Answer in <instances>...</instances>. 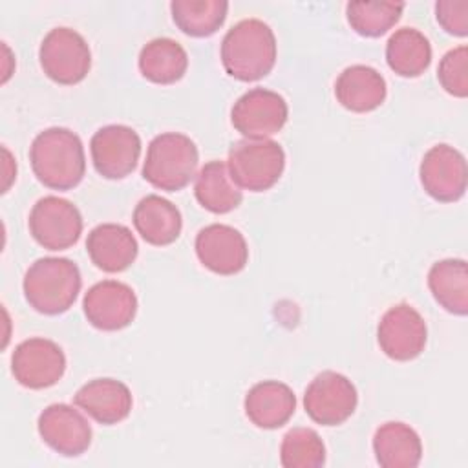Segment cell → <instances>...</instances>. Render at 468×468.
<instances>
[{"mask_svg":"<svg viewBox=\"0 0 468 468\" xmlns=\"http://www.w3.org/2000/svg\"><path fill=\"white\" fill-rule=\"evenodd\" d=\"M29 232L48 250H64L75 245L82 234L79 208L57 196L40 197L29 212Z\"/></svg>","mask_w":468,"mask_h":468,"instance_id":"obj_7","label":"cell"},{"mask_svg":"<svg viewBox=\"0 0 468 468\" xmlns=\"http://www.w3.org/2000/svg\"><path fill=\"white\" fill-rule=\"evenodd\" d=\"M386 60L397 75L419 77L431 62L430 40L415 27H400L386 42Z\"/></svg>","mask_w":468,"mask_h":468,"instance_id":"obj_26","label":"cell"},{"mask_svg":"<svg viewBox=\"0 0 468 468\" xmlns=\"http://www.w3.org/2000/svg\"><path fill=\"white\" fill-rule=\"evenodd\" d=\"M199 154L196 143L179 132L155 135L146 150L143 177L155 188L177 192L196 176Z\"/></svg>","mask_w":468,"mask_h":468,"instance_id":"obj_4","label":"cell"},{"mask_svg":"<svg viewBox=\"0 0 468 468\" xmlns=\"http://www.w3.org/2000/svg\"><path fill=\"white\" fill-rule=\"evenodd\" d=\"M196 254L208 271L230 276L247 265L249 247L238 229L223 223H212L197 232Z\"/></svg>","mask_w":468,"mask_h":468,"instance_id":"obj_15","label":"cell"},{"mask_svg":"<svg viewBox=\"0 0 468 468\" xmlns=\"http://www.w3.org/2000/svg\"><path fill=\"white\" fill-rule=\"evenodd\" d=\"M437 77L450 95L464 99L468 95V48L450 49L439 62Z\"/></svg>","mask_w":468,"mask_h":468,"instance_id":"obj_30","label":"cell"},{"mask_svg":"<svg viewBox=\"0 0 468 468\" xmlns=\"http://www.w3.org/2000/svg\"><path fill=\"white\" fill-rule=\"evenodd\" d=\"M188 68L185 48L168 37L146 42L139 53V69L144 79L155 84H172L179 80Z\"/></svg>","mask_w":468,"mask_h":468,"instance_id":"obj_25","label":"cell"},{"mask_svg":"<svg viewBox=\"0 0 468 468\" xmlns=\"http://www.w3.org/2000/svg\"><path fill=\"white\" fill-rule=\"evenodd\" d=\"M373 452L382 468H415L422 457V442L411 426L391 420L377 428Z\"/></svg>","mask_w":468,"mask_h":468,"instance_id":"obj_22","label":"cell"},{"mask_svg":"<svg viewBox=\"0 0 468 468\" xmlns=\"http://www.w3.org/2000/svg\"><path fill=\"white\" fill-rule=\"evenodd\" d=\"M176 26L190 37H210L225 22L229 2L225 0H174L170 4Z\"/></svg>","mask_w":468,"mask_h":468,"instance_id":"obj_27","label":"cell"},{"mask_svg":"<svg viewBox=\"0 0 468 468\" xmlns=\"http://www.w3.org/2000/svg\"><path fill=\"white\" fill-rule=\"evenodd\" d=\"M437 22L455 37L468 35V0H441L435 4Z\"/></svg>","mask_w":468,"mask_h":468,"instance_id":"obj_31","label":"cell"},{"mask_svg":"<svg viewBox=\"0 0 468 468\" xmlns=\"http://www.w3.org/2000/svg\"><path fill=\"white\" fill-rule=\"evenodd\" d=\"M194 194L199 205L214 214H227L238 208L243 199L241 188L234 183L223 161H208L203 165L196 177Z\"/></svg>","mask_w":468,"mask_h":468,"instance_id":"obj_23","label":"cell"},{"mask_svg":"<svg viewBox=\"0 0 468 468\" xmlns=\"http://www.w3.org/2000/svg\"><path fill=\"white\" fill-rule=\"evenodd\" d=\"M29 161L37 179L53 190H69L77 186L86 172L80 137L60 126L46 128L33 139Z\"/></svg>","mask_w":468,"mask_h":468,"instance_id":"obj_1","label":"cell"},{"mask_svg":"<svg viewBox=\"0 0 468 468\" xmlns=\"http://www.w3.org/2000/svg\"><path fill=\"white\" fill-rule=\"evenodd\" d=\"M280 461L285 468H318L325 463V446L311 428H292L283 435Z\"/></svg>","mask_w":468,"mask_h":468,"instance_id":"obj_29","label":"cell"},{"mask_svg":"<svg viewBox=\"0 0 468 468\" xmlns=\"http://www.w3.org/2000/svg\"><path fill=\"white\" fill-rule=\"evenodd\" d=\"M75 404L101 424H117L132 411V391L115 378H93L73 397Z\"/></svg>","mask_w":468,"mask_h":468,"instance_id":"obj_17","label":"cell"},{"mask_svg":"<svg viewBox=\"0 0 468 468\" xmlns=\"http://www.w3.org/2000/svg\"><path fill=\"white\" fill-rule=\"evenodd\" d=\"M377 338L386 356L397 362H408L424 351L428 338L426 322L411 305L397 303L382 314Z\"/></svg>","mask_w":468,"mask_h":468,"instance_id":"obj_11","label":"cell"},{"mask_svg":"<svg viewBox=\"0 0 468 468\" xmlns=\"http://www.w3.org/2000/svg\"><path fill=\"white\" fill-rule=\"evenodd\" d=\"M15 380L29 389H44L57 384L66 371V356L58 344L48 338L20 342L11 356Z\"/></svg>","mask_w":468,"mask_h":468,"instance_id":"obj_10","label":"cell"},{"mask_svg":"<svg viewBox=\"0 0 468 468\" xmlns=\"http://www.w3.org/2000/svg\"><path fill=\"white\" fill-rule=\"evenodd\" d=\"M287 115L289 108L280 93L252 88L234 102L230 121L245 139H267L283 128Z\"/></svg>","mask_w":468,"mask_h":468,"instance_id":"obj_9","label":"cell"},{"mask_svg":"<svg viewBox=\"0 0 468 468\" xmlns=\"http://www.w3.org/2000/svg\"><path fill=\"white\" fill-rule=\"evenodd\" d=\"M358 402L353 382L336 371H322L305 389V413L322 426H336L347 420Z\"/></svg>","mask_w":468,"mask_h":468,"instance_id":"obj_8","label":"cell"},{"mask_svg":"<svg viewBox=\"0 0 468 468\" xmlns=\"http://www.w3.org/2000/svg\"><path fill=\"white\" fill-rule=\"evenodd\" d=\"M137 241L132 230L119 223H102L90 230L86 250L104 272H121L137 258Z\"/></svg>","mask_w":468,"mask_h":468,"instance_id":"obj_18","label":"cell"},{"mask_svg":"<svg viewBox=\"0 0 468 468\" xmlns=\"http://www.w3.org/2000/svg\"><path fill=\"white\" fill-rule=\"evenodd\" d=\"M296 410L292 389L278 380L254 384L245 395V413L249 420L263 430L283 426Z\"/></svg>","mask_w":468,"mask_h":468,"instance_id":"obj_19","label":"cell"},{"mask_svg":"<svg viewBox=\"0 0 468 468\" xmlns=\"http://www.w3.org/2000/svg\"><path fill=\"white\" fill-rule=\"evenodd\" d=\"M42 441L60 455L77 457L91 444V426L69 404H51L38 417Z\"/></svg>","mask_w":468,"mask_h":468,"instance_id":"obj_16","label":"cell"},{"mask_svg":"<svg viewBox=\"0 0 468 468\" xmlns=\"http://www.w3.org/2000/svg\"><path fill=\"white\" fill-rule=\"evenodd\" d=\"M336 101L356 113L378 108L386 99V80L371 66L353 64L346 68L335 82Z\"/></svg>","mask_w":468,"mask_h":468,"instance_id":"obj_20","label":"cell"},{"mask_svg":"<svg viewBox=\"0 0 468 468\" xmlns=\"http://www.w3.org/2000/svg\"><path fill=\"white\" fill-rule=\"evenodd\" d=\"M90 152L93 166L102 177L122 179L137 166L141 137L126 124H108L93 133Z\"/></svg>","mask_w":468,"mask_h":468,"instance_id":"obj_12","label":"cell"},{"mask_svg":"<svg viewBox=\"0 0 468 468\" xmlns=\"http://www.w3.org/2000/svg\"><path fill=\"white\" fill-rule=\"evenodd\" d=\"M428 287L435 302L448 313L464 316L468 313V265L459 258H446L431 265Z\"/></svg>","mask_w":468,"mask_h":468,"instance_id":"obj_24","label":"cell"},{"mask_svg":"<svg viewBox=\"0 0 468 468\" xmlns=\"http://www.w3.org/2000/svg\"><path fill=\"white\" fill-rule=\"evenodd\" d=\"M229 172L239 188L269 190L285 168V152L272 139H241L229 150Z\"/></svg>","mask_w":468,"mask_h":468,"instance_id":"obj_5","label":"cell"},{"mask_svg":"<svg viewBox=\"0 0 468 468\" xmlns=\"http://www.w3.org/2000/svg\"><path fill=\"white\" fill-rule=\"evenodd\" d=\"M221 62L230 77L243 82L271 73L276 62V37L271 26L260 18L234 24L221 40Z\"/></svg>","mask_w":468,"mask_h":468,"instance_id":"obj_2","label":"cell"},{"mask_svg":"<svg viewBox=\"0 0 468 468\" xmlns=\"http://www.w3.org/2000/svg\"><path fill=\"white\" fill-rule=\"evenodd\" d=\"M88 322L101 331H119L130 325L137 313L133 289L117 280H102L88 289L82 300Z\"/></svg>","mask_w":468,"mask_h":468,"instance_id":"obj_14","label":"cell"},{"mask_svg":"<svg viewBox=\"0 0 468 468\" xmlns=\"http://www.w3.org/2000/svg\"><path fill=\"white\" fill-rule=\"evenodd\" d=\"M404 2H349L346 5L349 26L362 37H380L391 29L400 13Z\"/></svg>","mask_w":468,"mask_h":468,"instance_id":"obj_28","label":"cell"},{"mask_svg":"<svg viewBox=\"0 0 468 468\" xmlns=\"http://www.w3.org/2000/svg\"><path fill=\"white\" fill-rule=\"evenodd\" d=\"M419 176L424 192L435 201H457L464 196L468 183L466 159L450 144H435L424 154Z\"/></svg>","mask_w":468,"mask_h":468,"instance_id":"obj_13","label":"cell"},{"mask_svg":"<svg viewBox=\"0 0 468 468\" xmlns=\"http://www.w3.org/2000/svg\"><path fill=\"white\" fill-rule=\"evenodd\" d=\"M82 278L79 267L68 258H40L26 271L24 296L27 303L42 314H60L68 311L80 291Z\"/></svg>","mask_w":468,"mask_h":468,"instance_id":"obj_3","label":"cell"},{"mask_svg":"<svg viewBox=\"0 0 468 468\" xmlns=\"http://www.w3.org/2000/svg\"><path fill=\"white\" fill-rule=\"evenodd\" d=\"M133 225L146 243L165 247L179 238L183 219L172 201L157 194H150L135 205Z\"/></svg>","mask_w":468,"mask_h":468,"instance_id":"obj_21","label":"cell"},{"mask_svg":"<svg viewBox=\"0 0 468 468\" xmlns=\"http://www.w3.org/2000/svg\"><path fill=\"white\" fill-rule=\"evenodd\" d=\"M38 58L44 73L66 86L80 82L91 66L88 42L71 27H53L40 42Z\"/></svg>","mask_w":468,"mask_h":468,"instance_id":"obj_6","label":"cell"}]
</instances>
